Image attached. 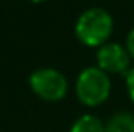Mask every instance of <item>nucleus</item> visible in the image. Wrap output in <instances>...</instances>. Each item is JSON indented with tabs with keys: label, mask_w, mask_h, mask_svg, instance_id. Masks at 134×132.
I'll return each mask as SVG.
<instances>
[{
	"label": "nucleus",
	"mask_w": 134,
	"mask_h": 132,
	"mask_svg": "<svg viewBox=\"0 0 134 132\" xmlns=\"http://www.w3.org/2000/svg\"><path fill=\"white\" fill-rule=\"evenodd\" d=\"M114 32V19L110 12L102 7H90L83 10L75 22V36L83 46L100 47L109 43Z\"/></svg>",
	"instance_id": "1"
},
{
	"label": "nucleus",
	"mask_w": 134,
	"mask_h": 132,
	"mask_svg": "<svg viewBox=\"0 0 134 132\" xmlns=\"http://www.w3.org/2000/svg\"><path fill=\"white\" fill-rule=\"evenodd\" d=\"M112 93V80L98 66H87L75 80V97L83 107L97 109L109 100Z\"/></svg>",
	"instance_id": "2"
},
{
	"label": "nucleus",
	"mask_w": 134,
	"mask_h": 132,
	"mask_svg": "<svg viewBox=\"0 0 134 132\" xmlns=\"http://www.w3.org/2000/svg\"><path fill=\"white\" fill-rule=\"evenodd\" d=\"M29 88L43 102L58 103L66 98L70 92V83L59 69L43 66L29 75Z\"/></svg>",
	"instance_id": "3"
},
{
	"label": "nucleus",
	"mask_w": 134,
	"mask_h": 132,
	"mask_svg": "<svg viewBox=\"0 0 134 132\" xmlns=\"http://www.w3.org/2000/svg\"><path fill=\"white\" fill-rule=\"evenodd\" d=\"M95 61H97L98 68L102 71H105L109 76L110 75H127V71L131 69V56H129L126 46L119 43H105L104 46H100L95 53Z\"/></svg>",
	"instance_id": "4"
},
{
	"label": "nucleus",
	"mask_w": 134,
	"mask_h": 132,
	"mask_svg": "<svg viewBox=\"0 0 134 132\" xmlns=\"http://www.w3.org/2000/svg\"><path fill=\"white\" fill-rule=\"evenodd\" d=\"M68 132H105V122L95 113H82L73 120Z\"/></svg>",
	"instance_id": "5"
},
{
	"label": "nucleus",
	"mask_w": 134,
	"mask_h": 132,
	"mask_svg": "<svg viewBox=\"0 0 134 132\" xmlns=\"http://www.w3.org/2000/svg\"><path fill=\"white\" fill-rule=\"evenodd\" d=\"M105 132H134V115L127 110L112 113L105 120Z\"/></svg>",
	"instance_id": "6"
},
{
	"label": "nucleus",
	"mask_w": 134,
	"mask_h": 132,
	"mask_svg": "<svg viewBox=\"0 0 134 132\" xmlns=\"http://www.w3.org/2000/svg\"><path fill=\"white\" fill-rule=\"evenodd\" d=\"M124 80H126V92H127V97H129V100L134 103V64L127 71V75L124 76Z\"/></svg>",
	"instance_id": "7"
},
{
	"label": "nucleus",
	"mask_w": 134,
	"mask_h": 132,
	"mask_svg": "<svg viewBox=\"0 0 134 132\" xmlns=\"http://www.w3.org/2000/svg\"><path fill=\"white\" fill-rule=\"evenodd\" d=\"M126 49H127L131 59L134 61V27L127 32V37H126Z\"/></svg>",
	"instance_id": "8"
},
{
	"label": "nucleus",
	"mask_w": 134,
	"mask_h": 132,
	"mask_svg": "<svg viewBox=\"0 0 134 132\" xmlns=\"http://www.w3.org/2000/svg\"><path fill=\"white\" fill-rule=\"evenodd\" d=\"M29 2H32V3H43V2H46V0H29Z\"/></svg>",
	"instance_id": "9"
}]
</instances>
